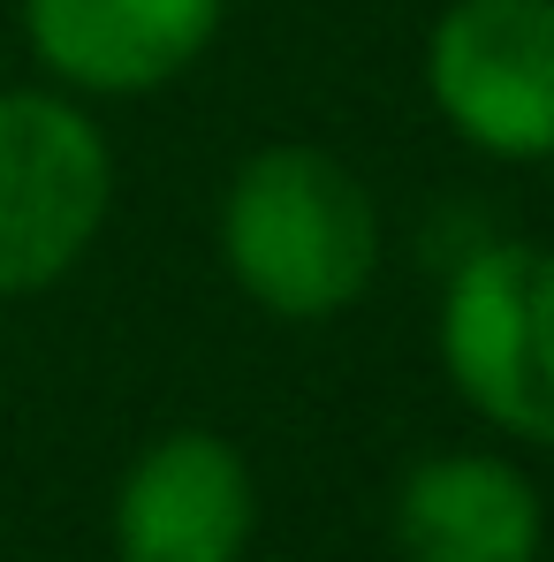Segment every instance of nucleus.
<instances>
[{
  "label": "nucleus",
  "instance_id": "obj_4",
  "mask_svg": "<svg viewBox=\"0 0 554 562\" xmlns=\"http://www.w3.org/2000/svg\"><path fill=\"white\" fill-rule=\"evenodd\" d=\"M426 92L486 160H554V0H456L426 31Z\"/></svg>",
  "mask_w": 554,
  "mask_h": 562
},
{
  "label": "nucleus",
  "instance_id": "obj_6",
  "mask_svg": "<svg viewBox=\"0 0 554 562\" xmlns=\"http://www.w3.org/2000/svg\"><path fill=\"white\" fill-rule=\"evenodd\" d=\"M228 0H23V38L54 85L99 99L160 92L213 46Z\"/></svg>",
  "mask_w": 554,
  "mask_h": 562
},
{
  "label": "nucleus",
  "instance_id": "obj_5",
  "mask_svg": "<svg viewBox=\"0 0 554 562\" xmlns=\"http://www.w3.org/2000/svg\"><path fill=\"white\" fill-rule=\"evenodd\" d=\"M259 525V486L236 441L183 426L152 441L114 486V555L122 562H244Z\"/></svg>",
  "mask_w": 554,
  "mask_h": 562
},
{
  "label": "nucleus",
  "instance_id": "obj_1",
  "mask_svg": "<svg viewBox=\"0 0 554 562\" xmlns=\"http://www.w3.org/2000/svg\"><path fill=\"white\" fill-rule=\"evenodd\" d=\"M221 259L236 289L274 319H335L380 274L372 190L319 145L251 153L221 198Z\"/></svg>",
  "mask_w": 554,
  "mask_h": 562
},
{
  "label": "nucleus",
  "instance_id": "obj_2",
  "mask_svg": "<svg viewBox=\"0 0 554 562\" xmlns=\"http://www.w3.org/2000/svg\"><path fill=\"white\" fill-rule=\"evenodd\" d=\"M114 153L61 92H0V296L54 289L106 228Z\"/></svg>",
  "mask_w": 554,
  "mask_h": 562
},
{
  "label": "nucleus",
  "instance_id": "obj_7",
  "mask_svg": "<svg viewBox=\"0 0 554 562\" xmlns=\"http://www.w3.org/2000/svg\"><path fill=\"white\" fill-rule=\"evenodd\" d=\"M547 509L509 457H426L395 486V548L410 562H540Z\"/></svg>",
  "mask_w": 554,
  "mask_h": 562
},
{
  "label": "nucleus",
  "instance_id": "obj_3",
  "mask_svg": "<svg viewBox=\"0 0 554 562\" xmlns=\"http://www.w3.org/2000/svg\"><path fill=\"white\" fill-rule=\"evenodd\" d=\"M441 366L486 426L554 449V244H486L449 274Z\"/></svg>",
  "mask_w": 554,
  "mask_h": 562
}]
</instances>
